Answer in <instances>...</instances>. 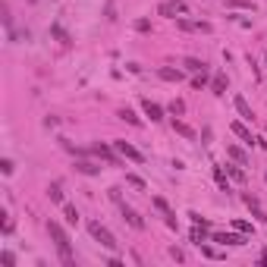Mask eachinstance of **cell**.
I'll return each instance as SVG.
<instances>
[{"label": "cell", "instance_id": "cell-1", "mask_svg": "<svg viewBox=\"0 0 267 267\" xmlns=\"http://www.w3.org/2000/svg\"><path fill=\"white\" fill-rule=\"evenodd\" d=\"M47 232H50V239H54V245H57L60 261H63L66 267H73V264H76V255H73V245H70V236H66V229L60 227L57 220H50V223H47Z\"/></svg>", "mask_w": 267, "mask_h": 267}, {"label": "cell", "instance_id": "cell-2", "mask_svg": "<svg viewBox=\"0 0 267 267\" xmlns=\"http://www.w3.org/2000/svg\"><path fill=\"white\" fill-rule=\"evenodd\" d=\"M88 232H91V236L98 239V242L104 245V248H110V252H116V245H119V242L114 239V232H110L107 227H101L98 220H91V223H88Z\"/></svg>", "mask_w": 267, "mask_h": 267}, {"label": "cell", "instance_id": "cell-3", "mask_svg": "<svg viewBox=\"0 0 267 267\" xmlns=\"http://www.w3.org/2000/svg\"><path fill=\"white\" fill-rule=\"evenodd\" d=\"M157 13H160V16H170V19H176V16L189 13V3H186V0H163V3L157 6Z\"/></svg>", "mask_w": 267, "mask_h": 267}, {"label": "cell", "instance_id": "cell-4", "mask_svg": "<svg viewBox=\"0 0 267 267\" xmlns=\"http://www.w3.org/2000/svg\"><path fill=\"white\" fill-rule=\"evenodd\" d=\"M91 154H98V157L101 160H107L110 163V167H119V157H123V154H119L116 148H107V145H91Z\"/></svg>", "mask_w": 267, "mask_h": 267}, {"label": "cell", "instance_id": "cell-5", "mask_svg": "<svg viewBox=\"0 0 267 267\" xmlns=\"http://www.w3.org/2000/svg\"><path fill=\"white\" fill-rule=\"evenodd\" d=\"M114 148H116L119 154H123V157H126V160H135V163H142V160H145V154H142L139 148H135V145H129V142H123V139H119V142H114Z\"/></svg>", "mask_w": 267, "mask_h": 267}, {"label": "cell", "instance_id": "cell-6", "mask_svg": "<svg viewBox=\"0 0 267 267\" xmlns=\"http://www.w3.org/2000/svg\"><path fill=\"white\" fill-rule=\"evenodd\" d=\"M142 110H145V116H151V123L163 119V107H160V104H154L151 98H145V101H142Z\"/></svg>", "mask_w": 267, "mask_h": 267}, {"label": "cell", "instance_id": "cell-7", "mask_svg": "<svg viewBox=\"0 0 267 267\" xmlns=\"http://www.w3.org/2000/svg\"><path fill=\"white\" fill-rule=\"evenodd\" d=\"M214 242H223V245H245V239L239 232H214Z\"/></svg>", "mask_w": 267, "mask_h": 267}, {"label": "cell", "instance_id": "cell-8", "mask_svg": "<svg viewBox=\"0 0 267 267\" xmlns=\"http://www.w3.org/2000/svg\"><path fill=\"white\" fill-rule=\"evenodd\" d=\"M245 204H248V211H252L258 220H261V223H267V211L261 208V201H258L255 195H245Z\"/></svg>", "mask_w": 267, "mask_h": 267}, {"label": "cell", "instance_id": "cell-9", "mask_svg": "<svg viewBox=\"0 0 267 267\" xmlns=\"http://www.w3.org/2000/svg\"><path fill=\"white\" fill-rule=\"evenodd\" d=\"M176 25L183 32H211V22H189V19H176Z\"/></svg>", "mask_w": 267, "mask_h": 267}, {"label": "cell", "instance_id": "cell-10", "mask_svg": "<svg viewBox=\"0 0 267 267\" xmlns=\"http://www.w3.org/2000/svg\"><path fill=\"white\" fill-rule=\"evenodd\" d=\"M236 110H239V116H242V119H248V123H252V119H255L252 107H248V101L242 98V94H239V98H236Z\"/></svg>", "mask_w": 267, "mask_h": 267}, {"label": "cell", "instance_id": "cell-11", "mask_svg": "<svg viewBox=\"0 0 267 267\" xmlns=\"http://www.w3.org/2000/svg\"><path fill=\"white\" fill-rule=\"evenodd\" d=\"M123 217L129 220V227H135V229H145V220L139 217V214H135L132 208H126V204H123Z\"/></svg>", "mask_w": 267, "mask_h": 267}, {"label": "cell", "instance_id": "cell-12", "mask_svg": "<svg viewBox=\"0 0 267 267\" xmlns=\"http://www.w3.org/2000/svg\"><path fill=\"white\" fill-rule=\"evenodd\" d=\"M232 132H236V135H239V139H242L245 145H252V142H255V135L248 132V126H245V123H232Z\"/></svg>", "mask_w": 267, "mask_h": 267}, {"label": "cell", "instance_id": "cell-13", "mask_svg": "<svg viewBox=\"0 0 267 267\" xmlns=\"http://www.w3.org/2000/svg\"><path fill=\"white\" fill-rule=\"evenodd\" d=\"M47 198H50L54 204H63V186H60V183H50V189H47Z\"/></svg>", "mask_w": 267, "mask_h": 267}, {"label": "cell", "instance_id": "cell-14", "mask_svg": "<svg viewBox=\"0 0 267 267\" xmlns=\"http://www.w3.org/2000/svg\"><path fill=\"white\" fill-rule=\"evenodd\" d=\"M173 132H179L183 139H195V129L186 126V123H179V119H173Z\"/></svg>", "mask_w": 267, "mask_h": 267}, {"label": "cell", "instance_id": "cell-15", "mask_svg": "<svg viewBox=\"0 0 267 267\" xmlns=\"http://www.w3.org/2000/svg\"><path fill=\"white\" fill-rule=\"evenodd\" d=\"M157 76H160V79H167V82H179V79H183V73H179V70H170V66L157 70Z\"/></svg>", "mask_w": 267, "mask_h": 267}, {"label": "cell", "instance_id": "cell-16", "mask_svg": "<svg viewBox=\"0 0 267 267\" xmlns=\"http://www.w3.org/2000/svg\"><path fill=\"white\" fill-rule=\"evenodd\" d=\"M227 154H229V157H232V160H236V163H242V167H245V163H248V157H245V151H242V148H236V145H229V148H227Z\"/></svg>", "mask_w": 267, "mask_h": 267}, {"label": "cell", "instance_id": "cell-17", "mask_svg": "<svg viewBox=\"0 0 267 267\" xmlns=\"http://www.w3.org/2000/svg\"><path fill=\"white\" fill-rule=\"evenodd\" d=\"M211 91H214V94H223V91H227V76H214V79H211Z\"/></svg>", "mask_w": 267, "mask_h": 267}, {"label": "cell", "instance_id": "cell-18", "mask_svg": "<svg viewBox=\"0 0 267 267\" xmlns=\"http://www.w3.org/2000/svg\"><path fill=\"white\" fill-rule=\"evenodd\" d=\"M76 170H79V173H85V176H94V173H101V170L94 167V163H88V160H79V163H76Z\"/></svg>", "mask_w": 267, "mask_h": 267}, {"label": "cell", "instance_id": "cell-19", "mask_svg": "<svg viewBox=\"0 0 267 267\" xmlns=\"http://www.w3.org/2000/svg\"><path fill=\"white\" fill-rule=\"evenodd\" d=\"M116 116H119V119H126V123H132V126H142V119L135 116V114H132V110H129V107H123V110H119Z\"/></svg>", "mask_w": 267, "mask_h": 267}, {"label": "cell", "instance_id": "cell-20", "mask_svg": "<svg viewBox=\"0 0 267 267\" xmlns=\"http://www.w3.org/2000/svg\"><path fill=\"white\" fill-rule=\"evenodd\" d=\"M186 70H189V73H201V70H208V63H201V60L189 57V60H186Z\"/></svg>", "mask_w": 267, "mask_h": 267}, {"label": "cell", "instance_id": "cell-21", "mask_svg": "<svg viewBox=\"0 0 267 267\" xmlns=\"http://www.w3.org/2000/svg\"><path fill=\"white\" fill-rule=\"evenodd\" d=\"M227 173L236 179V183H245V170H242V163H239V167H227Z\"/></svg>", "mask_w": 267, "mask_h": 267}, {"label": "cell", "instance_id": "cell-22", "mask_svg": "<svg viewBox=\"0 0 267 267\" xmlns=\"http://www.w3.org/2000/svg\"><path fill=\"white\" fill-rule=\"evenodd\" d=\"M63 217L70 220V223H79V211H76L73 204H63Z\"/></svg>", "mask_w": 267, "mask_h": 267}, {"label": "cell", "instance_id": "cell-23", "mask_svg": "<svg viewBox=\"0 0 267 267\" xmlns=\"http://www.w3.org/2000/svg\"><path fill=\"white\" fill-rule=\"evenodd\" d=\"M214 179L220 183V189H227V192H229V179H227V173H223L220 167H214Z\"/></svg>", "mask_w": 267, "mask_h": 267}, {"label": "cell", "instance_id": "cell-24", "mask_svg": "<svg viewBox=\"0 0 267 267\" xmlns=\"http://www.w3.org/2000/svg\"><path fill=\"white\" fill-rule=\"evenodd\" d=\"M201 255L204 258H214V261H220V258H223V252H217V248H211V245H201Z\"/></svg>", "mask_w": 267, "mask_h": 267}, {"label": "cell", "instance_id": "cell-25", "mask_svg": "<svg viewBox=\"0 0 267 267\" xmlns=\"http://www.w3.org/2000/svg\"><path fill=\"white\" fill-rule=\"evenodd\" d=\"M50 35H54V38H60L63 44H70V35H66V32L60 29V25H50Z\"/></svg>", "mask_w": 267, "mask_h": 267}, {"label": "cell", "instance_id": "cell-26", "mask_svg": "<svg viewBox=\"0 0 267 267\" xmlns=\"http://www.w3.org/2000/svg\"><path fill=\"white\" fill-rule=\"evenodd\" d=\"M126 183H129V186H135V189H145V179H142V176H135V173H129V176H126Z\"/></svg>", "mask_w": 267, "mask_h": 267}, {"label": "cell", "instance_id": "cell-27", "mask_svg": "<svg viewBox=\"0 0 267 267\" xmlns=\"http://www.w3.org/2000/svg\"><path fill=\"white\" fill-rule=\"evenodd\" d=\"M0 170H3V173H6V176H10V173H13V170H16V163H13L10 157H3V160H0Z\"/></svg>", "mask_w": 267, "mask_h": 267}, {"label": "cell", "instance_id": "cell-28", "mask_svg": "<svg viewBox=\"0 0 267 267\" xmlns=\"http://www.w3.org/2000/svg\"><path fill=\"white\" fill-rule=\"evenodd\" d=\"M204 82H208V70H201V73H198V76H195V79H192V85H195V88H201V85H204Z\"/></svg>", "mask_w": 267, "mask_h": 267}, {"label": "cell", "instance_id": "cell-29", "mask_svg": "<svg viewBox=\"0 0 267 267\" xmlns=\"http://www.w3.org/2000/svg\"><path fill=\"white\" fill-rule=\"evenodd\" d=\"M170 114H173V116L186 114V104H183V101H173V104H170Z\"/></svg>", "mask_w": 267, "mask_h": 267}, {"label": "cell", "instance_id": "cell-30", "mask_svg": "<svg viewBox=\"0 0 267 267\" xmlns=\"http://www.w3.org/2000/svg\"><path fill=\"white\" fill-rule=\"evenodd\" d=\"M0 261H3L6 267H13V264H16V255H13V252H3V255H0Z\"/></svg>", "mask_w": 267, "mask_h": 267}, {"label": "cell", "instance_id": "cell-31", "mask_svg": "<svg viewBox=\"0 0 267 267\" xmlns=\"http://www.w3.org/2000/svg\"><path fill=\"white\" fill-rule=\"evenodd\" d=\"M170 258H173V261H186V252L183 248H170Z\"/></svg>", "mask_w": 267, "mask_h": 267}, {"label": "cell", "instance_id": "cell-32", "mask_svg": "<svg viewBox=\"0 0 267 267\" xmlns=\"http://www.w3.org/2000/svg\"><path fill=\"white\" fill-rule=\"evenodd\" d=\"M232 227H236L239 232H252V223H245V220H236V223H232Z\"/></svg>", "mask_w": 267, "mask_h": 267}, {"label": "cell", "instance_id": "cell-33", "mask_svg": "<svg viewBox=\"0 0 267 267\" xmlns=\"http://www.w3.org/2000/svg\"><path fill=\"white\" fill-rule=\"evenodd\" d=\"M232 6H236V10H255L248 0H232Z\"/></svg>", "mask_w": 267, "mask_h": 267}, {"label": "cell", "instance_id": "cell-34", "mask_svg": "<svg viewBox=\"0 0 267 267\" xmlns=\"http://www.w3.org/2000/svg\"><path fill=\"white\" fill-rule=\"evenodd\" d=\"M154 208L163 211V214H170V208H167V201H163V198H154Z\"/></svg>", "mask_w": 267, "mask_h": 267}, {"label": "cell", "instance_id": "cell-35", "mask_svg": "<svg viewBox=\"0 0 267 267\" xmlns=\"http://www.w3.org/2000/svg\"><path fill=\"white\" fill-rule=\"evenodd\" d=\"M135 29H139V32H148L151 22H148V19H139V22H135Z\"/></svg>", "mask_w": 267, "mask_h": 267}, {"label": "cell", "instance_id": "cell-36", "mask_svg": "<svg viewBox=\"0 0 267 267\" xmlns=\"http://www.w3.org/2000/svg\"><path fill=\"white\" fill-rule=\"evenodd\" d=\"M264 63H267V54H264Z\"/></svg>", "mask_w": 267, "mask_h": 267}]
</instances>
